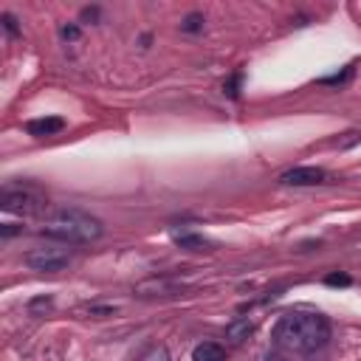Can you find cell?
Wrapping results in <instances>:
<instances>
[{"mask_svg": "<svg viewBox=\"0 0 361 361\" xmlns=\"http://www.w3.org/2000/svg\"><path fill=\"white\" fill-rule=\"evenodd\" d=\"M274 347L288 355H310L322 350L330 338V322L319 310H288L276 319L271 330Z\"/></svg>", "mask_w": 361, "mask_h": 361, "instance_id": "cell-1", "label": "cell"}, {"mask_svg": "<svg viewBox=\"0 0 361 361\" xmlns=\"http://www.w3.org/2000/svg\"><path fill=\"white\" fill-rule=\"evenodd\" d=\"M42 231L54 240L68 243V245H87V243H96L104 234V226L90 212L65 206V209H56L54 214H45Z\"/></svg>", "mask_w": 361, "mask_h": 361, "instance_id": "cell-2", "label": "cell"}, {"mask_svg": "<svg viewBox=\"0 0 361 361\" xmlns=\"http://www.w3.org/2000/svg\"><path fill=\"white\" fill-rule=\"evenodd\" d=\"M0 206L8 214H20V217H42L48 212V200L39 189L34 186H6L0 195Z\"/></svg>", "mask_w": 361, "mask_h": 361, "instance_id": "cell-3", "label": "cell"}, {"mask_svg": "<svg viewBox=\"0 0 361 361\" xmlns=\"http://www.w3.org/2000/svg\"><path fill=\"white\" fill-rule=\"evenodd\" d=\"M25 265L39 271V274H56V271L71 265V251L59 248V245H39V248H31L25 254Z\"/></svg>", "mask_w": 361, "mask_h": 361, "instance_id": "cell-4", "label": "cell"}, {"mask_svg": "<svg viewBox=\"0 0 361 361\" xmlns=\"http://www.w3.org/2000/svg\"><path fill=\"white\" fill-rule=\"evenodd\" d=\"M327 180V172L322 166H293L279 175L282 186H319Z\"/></svg>", "mask_w": 361, "mask_h": 361, "instance_id": "cell-5", "label": "cell"}, {"mask_svg": "<svg viewBox=\"0 0 361 361\" xmlns=\"http://www.w3.org/2000/svg\"><path fill=\"white\" fill-rule=\"evenodd\" d=\"M62 127H65V118H59V116H42V118H31L25 124V133L34 135V138H48V135L62 133Z\"/></svg>", "mask_w": 361, "mask_h": 361, "instance_id": "cell-6", "label": "cell"}, {"mask_svg": "<svg viewBox=\"0 0 361 361\" xmlns=\"http://www.w3.org/2000/svg\"><path fill=\"white\" fill-rule=\"evenodd\" d=\"M135 293H138V296H175L178 288L169 285L166 279H147V282L135 285Z\"/></svg>", "mask_w": 361, "mask_h": 361, "instance_id": "cell-7", "label": "cell"}, {"mask_svg": "<svg viewBox=\"0 0 361 361\" xmlns=\"http://www.w3.org/2000/svg\"><path fill=\"white\" fill-rule=\"evenodd\" d=\"M192 361H226V350L217 341H200L192 350Z\"/></svg>", "mask_w": 361, "mask_h": 361, "instance_id": "cell-8", "label": "cell"}, {"mask_svg": "<svg viewBox=\"0 0 361 361\" xmlns=\"http://www.w3.org/2000/svg\"><path fill=\"white\" fill-rule=\"evenodd\" d=\"M251 333H254V322H251V319H234V322L226 327V341H231V344H243Z\"/></svg>", "mask_w": 361, "mask_h": 361, "instance_id": "cell-9", "label": "cell"}, {"mask_svg": "<svg viewBox=\"0 0 361 361\" xmlns=\"http://www.w3.org/2000/svg\"><path fill=\"white\" fill-rule=\"evenodd\" d=\"M175 243L180 245V248H192V251H206L212 243L206 240V237H200V234H175Z\"/></svg>", "mask_w": 361, "mask_h": 361, "instance_id": "cell-10", "label": "cell"}, {"mask_svg": "<svg viewBox=\"0 0 361 361\" xmlns=\"http://www.w3.org/2000/svg\"><path fill=\"white\" fill-rule=\"evenodd\" d=\"M141 361H172V355H169V350H166L164 344H155V347H149V350L141 355Z\"/></svg>", "mask_w": 361, "mask_h": 361, "instance_id": "cell-11", "label": "cell"}, {"mask_svg": "<svg viewBox=\"0 0 361 361\" xmlns=\"http://www.w3.org/2000/svg\"><path fill=\"white\" fill-rule=\"evenodd\" d=\"M254 361H290V355L282 353V350H265V353H259Z\"/></svg>", "mask_w": 361, "mask_h": 361, "instance_id": "cell-12", "label": "cell"}, {"mask_svg": "<svg viewBox=\"0 0 361 361\" xmlns=\"http://www.w3.org/2000/svg\"><path fill=\"white\" fill-rule=\"evenodd\" d=\"M200 28H203V17L200 14H189L183 20V31H200Z\"/></svg>", "mask_w": 361, "mask_h": 361, "instance_id": "cell-13", "label": "cell"}, {"mask_svg": "<svg viewBox=\"0 0 361 361\" xmlns=\"http://www.w3.org/2000/svg\"><path fill=\"white\" fill-rule=\"evenodd\" d=\"M324 282H327V285H333V288H336V285H341V288H347V285H350L353 279H350L347 274H330V276H327Z\"/></svg>", "mask_w": 361, "mask_h": 361, "instance_id": "cell-14", "label": "cell"}, {"mask_svg": "<svg viewBox=\"0 0 361 361\" xmlns=\"http://www.w3.org/2000/svg\"><path fill=\"white\" fill-rule=\"evenodd\" d=\"M3 25H6V31H8V34H14V37L20 34V28H17V20H14V14H8V11L3 14Z\"/></svg>", "mask_w": 361, "mask_h": 361, "instance_id": "cell-15", "label": "cell"}, {"mask_svg": "<svg viewBox=\"0 0 361 361\" xmlns=\"http://www.w3.org/2000/svg\"><path fill=\"white\" fill-rule=\"evenodd\" d=\"M59 34H62L65 39H76V37H79V28H76V25H62Z\"/></svg>", "mask_w": 361, "mask_h": 361, "instance_id": "cell-16", "label": "cell"}, {"mask_svg": "<svg viewBox=\"0 0 361 361\" xmlns=\"http://www.w3.org/2000/svg\"><path fill=\"white\" fill-rule=\"evenodd\" d=\"M17 231H23V228H14L11 223H6V226L0 228V234H3V237H11V234H17Z\"/></svg>", "mask_w": 361, "mask_h": 361, "instance_id": "cell-17", "label": "cell"}]
</instances>
